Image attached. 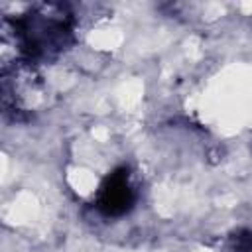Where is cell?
Wrapping results in <instances>:
<instances>
[{"instance_id": "1", "label": "cell", "mask_w": 252, "mask_h": 252, "mask_svg": "<svg viewBox=\"0 0 252 252\" xmlns=\"http://www.w3.org/2000/svg\"><path fill=\"white\" fill-rule=\"evenodd\" d=\"M134 201V191L128 183V173L114 171L98 193V207L106 215H122Z\"/></svg>"}]
</instances>
